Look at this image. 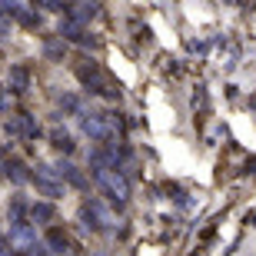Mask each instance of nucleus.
Returning <instances> with one entry per match:
<instances>
[{"label": "nucleus", "instance_id": "f257e3e1", "mask_svg": "<svg viewBox=\"0 0 256 256\" xmlns=\"http://www.w3.org/2000/svg\"><path fill=\"white\" fill-rule=\"evenodd\" d=\"M90 176H94L96 190L104 193L114 206H126L130 200V180H126L120 170H106V166H90Z\"/></svg>", "mask_w": 256, "mask_h": 256}, {"label": "nucleus", "instance_id": "f03ea898", "mask_svg": "<svg viewBox=\"0 0 256 256\" xmlns=\"http://www.w3.org/2000/svg\"><path fill=\"white\" fill-rule=\"evenodd\" d=\"M74 74H76V80L84 84L86 94L104 96V100H120V90H114V84L106 80V74L100 70L96 60H80V64L74 66Z\"/></svg>", "mask_w": 256, "mask_h": 256}, {"label": "nucleus", "instance_id": "7ed1b4c3", "mask_svg": "<svg viewBox=\"0 0 256 256\" xmlns=\"http://www.w3.org/2000/svg\"><path fill=\"white\" fill-rule=\"evenodd\" d=\"M30 183L37 186V193H40V196H50V200H60V196L66 193L64 180L57 176V170H54L50 163H37V166L30 170Z\"/></svg>", "mask_w": 256, "mask_h": 256}, {"label": "nucleus", "instance_id": "20e7f679", "mask_svg": "<svg viewBox=\"0 0 256 256\" xmlns=\"http://www.w3.org/2000/svg\"><path fill=\"white\" fill-rule=\"evenodd\" d=\"M54 170H57V176L64 180V186H74V190H90V176H86L80 166H74L70 160H57L54 163Z\"/></svg>", "mask_w": 256, "mask_h": 256}, {"label": "nucleus", "instance_id": "39448f33", "mask_svg": "<svg viewBox=\"0 0 256 256\" xmlns=\"http://www.w3.org/2000/svg\"><path fill=\"white\" fill-rule=\"evenodd\" d=\"M80 213H84L86 226L94 230V233H104V230H106V223H110V213H106V206L100 203V200H86Z\"/></svg>", "mask_w": 256, "mask_h": 256}, {"label": "nucleus", "instance_id": "423d86ee", "mask_svg": "<svg viewBox=\"0 0 256 256\" xmlns=\"http://www.w3.org/2000/svg\"><path fill=\"white\" fill-rule=\"evenodd\" d=\"M0 176H7L10 183H30V166L24 160H20V156H7V160L0 163Z\"/></svg>", "mask_w": 256, "mask_h": 256}, {"label": "nucleus", "instance_id": "0eeeda50", "mask_svg": "<svg viewBox=\"0 0 256 256\" xmlns=\"http://www.w3.org/2000/svg\"><path fill=\"white\" fill-rule=\"evenodd\" d=\"M27 90H30V66L14 64L7 74V94H27Z\"/></svg>", "mask_w": 256, "mask_h": 256}, {"label": "nucleus", "instance_id": "6e6552de", "mask_svg": "<svg viewBox=\"0 0 256 256\" xmlns=\"http://www.w3.org/2000/svg\"><path fill=\"white\" fill-rule=\"evenodd\" d=\"M96 14H100V4H96V0L94 4H90V0H80L76 7H66V20H74V24H80V27H86Z\"/></svg>", "mask_w": 256, "mask_h": 256}, {"label": "nucleus", "instance_id": "1a4fd4ad", "mask_svg": "<svg viewBox=\"0 0 256 256\" xmlns=\"http://www.w3.org/2000/svg\"><path fill=\"white\" fill-rule=\"evenodd\" d=\"M54 220H57V210H54V203H44V200H40V203H34V206H30V223H34V226H50V223H54Z\"/></svg>", "mask_w": 256, "mask_h": 256}, {"label": "nucleus", "instance_id": "9d476101", "mask_svg": "<svg viewBox=\"0 0 256 256\" xmlns=\"http://www.w3.org/2000/svg\"><path fill=\"white\" fill-rule=\"evenodd\" d=\"M50 146L70 156V153L76 150V140H74V136H70V133H66V130H60V126H54V130H50Z\"/></svg>", "mask_w": 256, "mask_h": 256}, {"label": "nucleus", "instance_id": "9b49d317", "mask_svg": "<svg viewBox=\"0 0 256 256\" xmlns=\"http://www.w3.org/2000/svg\"><path fill=\"white\" fill-rule=\"evenodd\" d=\"M7 213H10V223H24V220H30V206H27V200L20 196H10V206H7Z\"/></svg>", "mask_w": 256, "mask_h": 256}, {"label": "nucleus", "instance_id": "f8f14e48", "mask_svg": "<svg viewBox=\"0 0 256 256\" xmlns=\"http://www.w3.org/2000/svg\"><path fill=\"white\" fill-rule=\"evenodd\" d=\"M44 54H47L50 60H64L66 57V44L60 37H47L44 40Z\"/></svg>", "mask_w": 256, "mask_h": 256}, {"label": "nucleus", "instance_id": "ddd939ff", "mask_svg": "<svg viewBox=\"0 0 256 256\" xmlns=\"http://www.w3.org/2000/svg\"><path fill=\"white\" fill-rule=\"evenodd\" d=\"M60 106H64V110H66V114H80V100H76V96L74 94H64V96H60Z\"/></svg>", "mask_w": 256, "mask_h": 256}, {"label": "nucleus", "instance_id": "4468645a", "mask_svg": "<svg viewBox=\"0 0 256 256\" xmlns=\"http://www.w3.org/2000/svg\"><path fill=\"white\" fill-rule=\"evenodd\" d=\"M34 4H37V10H60V14H66L64 0H34Z\"/></svg>", "mask_w": 256, "mask_h": 256}]
</instances>
